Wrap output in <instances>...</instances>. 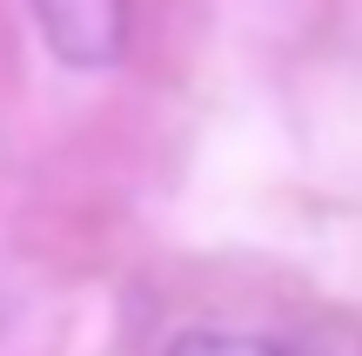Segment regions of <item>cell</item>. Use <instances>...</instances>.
<instances>
[{
    "label": "cell",
    "mask_w": 362,
    "mask_h": 356,
    "mask_svg": "<svg viewBox=\"0 0 362 356\" xmlns=\"http://www.w3.org/2000/svg\"><path fill=\"white\" fill-rule=\"evenodd\" d=\"M40 40L54 47L61 67H115L128 54V0H34Z\"/></svg>",
    "instance_id": "obj_1"
},
{
    "label": "cell",
    "mask_w": 362,
    "mask_h": 356,
    "mask_svg": "<svg viewBox=\"0 0 362 356\" xmlns=\"http://www.w3.org/2000/svg\"><path fill=\"white\" fill-rule=\"evenodd\" d=\"M168 356H288L282 343H269V336H235V330H188L175 336Z\"/></svg>",
    "instance_id": "obj_2"
}]
</instances>
